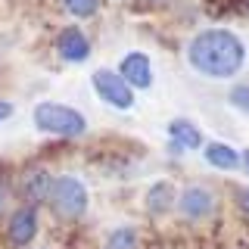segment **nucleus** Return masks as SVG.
Here are the masks:
<instances>
[{"instance_id": "f257e3e1", "label": "nucleus", "mask_w": 249, "mask_h": 249, "mask_svg": "<svg viewBox=\"0 0 249 249\" xmlns=\"http://www.w3.org/2000/svg\"><path fill=\"white\" fill-rule=\"evenodd\" d=\"M187 62L193 66V72L224 81V78H233L243 69L246 47L228 28H206L187 44Z\"/></svg>"}, {"instance_id": "f03ea898", "label": "nucleus", "mask_w": 249, "mask_h": 249, "mask_svg": "<svg viewBox=\"0 0 249 249\" xmlns=\"http://www.w3.org/2000/svg\"><path fill=\"white\" fill-rule=\"evenodd\" d=\"M35 124L44 134H56V137H81L88 131V119L78 109L66 103H53V100H44V103L35 106Z\"/></svg>"}, {"instance_id": "7ed1b4c3", "label": "nucleus", "mask_w": 249, "mask_h": 249, "mask_svg": "<svg viewBox=\"0 0 249 249\" xmlns=\"http://www.w3.org/2000/svg\"><path fill=\"white\" fill-rule=\"evenodd\" d=\"M47 199H50L53 212H56L59 218H81L84 212H88V187L78 181V178H72V175L53 178Z\"/></svg>"}, {"instance_id": "20e7f679", "label": "nucleus", "mask_w": 249, "mask_h": 249, "mask_svg": "<svg viewBox=\"0 0 249 249\" xmlns=\"http://www.w3.org/2000/svg\"><path fill=\"white\" fill-rule=\"evenodd\" d=\"M93 90L103 103L115 106V109H131L134 106V88L122 78V72H112V69H97L90 75Z\"/></svg>"}, {"instance_id": "39448f33", "label": "nucleus", "mask_w": 249, "mask_h": 249, "mask_svg": "<svg viewBox=\"0 0 249 249\" xmlns=\"http://www.w3.org/2000/svg\"><path fill=\"white\" fill-rule=\"evenodd\" d=\"M119 72L122 78L131 84V88H137V90H146L153 84V62L146 53H140V50H131V53H124L122 62H119Z\"/></svg>"}, {"instance_id": "423d86ee", "label": "nucleus", "mask_w": 249, "mask_h": 249, "mask_svg": "<svg viewBox=\"0 0 249 249\" xmlns=\"http://www.w3.org/2000/svg\"><path fill=\"white\" fill-rule=\"evenodd\" d=\"M56 53L66 62H84L90 56V41L78 25H66L56 35Z\"/></svg>"}, {"instance_id": "0eeeda50", "label": "nucleus", "mask_w": 249, "mask_h": 249, "mask_svg": "<svg viewBox=\"0 0 249 249\" xmlns=\"http://www.w3.org/2000/svg\"><path fill=\"white\" fill-rule=\"evenodd\" d=\"M6 233H10L13 246H28L31 240H35V233H37V209H35V202L16 209L10 224H6Z\"/></svg>"}, {"instance_id": "6e6552de", "label": "nucleus", "mask_w": 249, "mask_h": 249, "mask_svg": "<svg viewBox=\"0 0 249 249\" xmlns=\"http://www.w3.org/2000/svg\"><path fill=\"white\" fill-rule=\"evenodd\" d=\"M178 206H181V212H184L187 218L199 221V218L212 215V209H215V196L206 190V187H187L181 196H178Z\"/></svg>"}, {"instance_id": "1a4fd4ad", "label": "nucleus", "mask_w": 249, "mask_h": 249, "mask_svg": "<svg viewBox=\"0 0 249 249\" xmlns=\"http://www.w3.org/2000/svg\"><path fill=\"white\" fill-rule=\"evenodd\" d=\"M168 137H171V150H196V146H202V134L199 128L193 122L187 119H175L168 122Z\"/></svg>"}, {"instance_id": "9d476101", "label": "nucleus", "mask_w": 249, "mask_h": 249, "mask_svg": "<svg viewBox=\"0 0 249 249\" xmlns=\"http://www.w3.org/2000/svg\"><path fill=\"white\" fill-rule=\"evenodd\" d=\"M202 156H206L209 165H215V168H221V171H233L240 162H243V159H240V153L233 150V146L221 143V140H212V143H206Z\"/></svg>"}, {"instance_id": "9b49d317", "label": "nucleus", "mask_w": 249, "mask_h": 249, "mask_svg": "<svg viewBox=\"0 0 249 249\" xmlns=\"http://www.w3.org/2000/svg\"><path fill=\"white\" fill-rule=\"evenodd\" d=\"M175 202H178V193H175V187H171L168 181L150 187V193H146V209L156 212V215H165Z\"/></svg>"}, {"instance_id": "f8f14e48", "label": "nucleus", "mask_w": 249, "mask_h": 249, "mask_svg": "<svg viewBox=\"0 0 249 249\" xmlns=\"http://www.w3.org/2000/svg\"><path fill=\"white\" fill-rule=\"evenodd\" d=\"M50 184H53V178L47 175V171H41V168L28 171V178H25V196H28L31 202L47 199V193H50Z\"/></svg>"}, {"instance_id": "ddd939ff", "label": "nucleus", "mask_w": 249, "mask_h": 249, "mask_svg": "<svg viewBox=\"0 0 249 249\" xmlns=\"http://www.w3.org/2000/svg\"><path fill=\"white\" fill-rule=\"evenodd\" d=\"M106 249H137V231L134 228H115L106 240Z\"/></svg>"}, {"instance_id": "4468645a", "label": "nucleus", "mask_w": 249, "mask_h": 249, "mask_svg": "<svg viewBox=\"0 0 249 249\" xmlns=\"http://www.w3.org/2000/svg\"><path fill=\"white\" fill-rule=\"evenodd\" d=\"M66 10L75 16V19H90L93 13L100 10V0H62Z\"/></svg>"}, {"instance_id": "2eb2a0df", "label": "nucleus", "mask_w": 249, "mask_h": 249, "mask_svg": "<svg viewBox=\"0 0 249 249\" xmlns=\"http://www.w3.org/2000/svg\"><path fill=\"white\" fill-rule=\"evenodd\" d=\"M228 100H231L233 109H240V112L249 115V84H237V88L228 93Z\"/></svg>"}, {"instance_id": "dca6fc26", "label": "nucleus", "mask_w": 249, "mask_h": 249, "mask_svg": "<svg viewBox=\"0 0 249 249\" xmlns=\"http://www.w3.org/2000/svg\"><path fill=\"white\" fill-rule=\"evenodd\" d=\"M13 115V103L10 100H0V122H6Z\"/></svg>"}, {"instance_id": "f3484780", "label": "nucleus", "mask_w": 249, "mask_h": 249, "mask_svg": "<svg viewBox=\"0 0 249 249\" xmlns=\"http://www.w3.org/2000/svg\"><path fill=\"white\" fill-rule=\"evenodd\" d=\"M240 209L249 215V187H243V190H240Z\"/></svg>"}, {"instance_id": "a211bd4d", "label": "nucleus", "mask_w": 249, "mask_h": 249, "mask_svg": "<svg viewBox=\"0 0 249 249\" xmlns=\"http://www.w3.org/2000/svg\"><path fill=\"white\" fill-rule=\"evenodd\" d=\"M3 206H6V184L0 181V212H3Z\"/></svg>"}, {"instance_id": "6ab92c4d", "label": "nucleus", "mask_w": 249, "mask_h": 249, "mask_svg": "<svg viewBox=\"0 0 249 249\" xmlns=\"http://www.w3.org/2000/svg\"><path fill=\"white\" fill-rule=\"evenodd\" d=\"M240 159H243V168L249 171V150H243V156H240Z\"/></svg>"}]
</instances>
